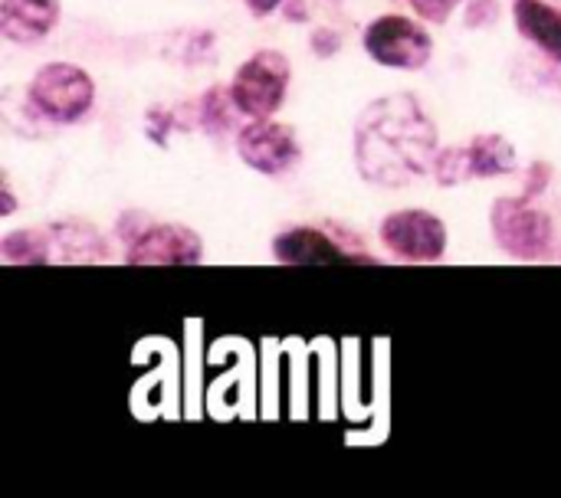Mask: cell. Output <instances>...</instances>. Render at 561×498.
Returning a JSON list of instances; mask_svg holds the SVG:
<instances>
[{"instance_id": "obj_1", "label": "cell", "mask_w": 561, "mask_h": 498, "mask_svg": "<svg viewBox=\"0 0 561 498\" xmlns=\"http://www.w3.org/2000/svg\"><path fill=\"white\" fill-rule=\"evenodd\" d=\"M437 125L411 92L368 102L355 121V167L375 187H408L434 167Z\"/></svg>"}, {"instance_id": "obj_2", "label": "cell", "mask_w": 561, "mask_h": 498, "mask_svg": "<svg viewBox=\"0 0 561 498\" xmlns=\"http://www.w3.org/2000/svg\"><path fill=\"white\" fill-rule=\"evenodd\" d=\"M26 102L39 118H46L53 125H72L92 108L95 82L76 62H46L30 79Z\"/></svg>"}, {"instance_id": "obj_3", "label": "cell", "mask_w": 561, "mask_h": 498, "mask_svg": "<svg viewBox=\"0 0 561 498\" xmlns=\"http://www.w3.org/2000/svg\"><path fill=\"white\" fill-rule=\"evenodd\" d=\"M490 230H493L496 246L523 263H539L556 246L552 217L546 210L533 207V200H526L523 194L500 197L490 207Z\"/></svg>"}, {"instance_id": "obj_4", "label": "cell", "mask_w": 561, "mask_h": 498, "mask_svg": "<svg viewBox=\"0 0 561 498\" xmlns=\"http://www.w3.org/2000/svg\"><path fill=\"white\" fill-rule=\"evenodd\" d=\"M519 167V158H516V148L506 135H477L470 138L467 144H450V148H440L437 158H434V181L440 187H457L463 181H490V177H506V174H516Z\"/></svg>"}, {"instance_id": "obj_5", "label": "cell", "mask_w": 561, "mask_h": 498, "mask_svg": "<svg viewBox=\"0 0 561 498\" xmlns=\"http://www.w3.org/2000/svg\"><path fill=\"white\" fill-rule=\"evenodd\" d=\"M293 82V66L279 49L253 53L230 82V99L247 118H273L286 102Z\"/></svg>"}, {"instance_id": "obj_6", "label": "cell", "mask_w": 561, "mask_h": 498, "mask_svg": "<svg viewBox=\"0 0 561 498\" xmlns=\"http://www.w3.org/2000/svg\"><path fill=\"white\" fill-rule=\"evenodd\" d=\"M378 240L398 263H411V266L440 263L450 243L447 223L437 213L417 207L388 213L378 227Z\"/></svg>"}, {"instance_id": "obj_7", "label": "cell", "mask_w": 561, "mask_h": 498, "mask_svg": "<svg viewBox=\"0 0 561 498\" xmlns=\"http://www.w3.org/2000/svg\"><path fill=\"white\" fill-rule=\"evenodd\" d=\"M362 43L378 66L404 69V72L424 69L434 56V36L427 33V26L401 13H385L371 20Z\"/></svg>"}, {"instance_id": "obj_8", "label": "cell", "mask_w": 561, "mask_h": 498, "mask_svg": "<svg viewBox=\"0 0 561 498\" xmlns=\"http://www.w3.org/2000/svg\"><path fill=\"white\" fill-rule=\"evenodd\" d=\"M237 154L256 174L283 177L299 164L302 144L289 125H279L270 118H250V125H243L237 135Z\"/></svg>"}, {"instance_id": "obj_9", "label": "cell", "mask_w": 561, "mask_h": 498, "mask_svg": "<svg viewBox=\"0 0 561 498\" xmlns=\"http://www.w3.org/2000/svg\"><path fill=\"white\" fill-rule=\"evenodd\" d=\"M273 259L279 266H339V263H358V266H378L375 256L339 243L322 227H289L273 236Z\"/></svg>"}, {"instance_id": "obj_10", "label": "cell", "mask_w": 561, "mask_h": 498, "mask_svg": "<svg viewBox=\"0 0 561 498\" xmlns=\"http://www.w3.org/2000/svg\"><path fill=\"white\" fill-rule=\"evenodd\" d=\"M204 240L181 223H148L125 250V266H201Z\"/></svg>"}, {"instance_id": "obj_11", "label": "cell", "mask_w": 561, "mask_h": 498, "mask_svg": "<svg viewBox=\"0 0 561 498\" xmlns=\"http://www.w3.org/2000/svg\"><path fill=\"white\" fill-rule=\"evenodd\" d=\"M59 0H0V36L16 46H36L59 26Z\"/></svg>"}, {"instance_id": "obj_12", "label": "cell", "mask_w": 561, "mask_h": 498, "mask_svg": "<svg viewBox=\"0 0 561 498\" xmlns=\"http://www.w3.org/2000/svg\"><path fill=\"white\" fill-rule=\"evenodd\" d=\"M513 23L516 30L542 49L549 59L561 62V10L546 0H513Z\"/></svg>"}, {"instance_id": "obj_13", "label": "cell", "mask_w": 561, "mask_h": 498, "mask_svg": "<svg viewBox=\"0 0 561 498\" xmlns=\"http://www.w3.org/2000/svg\"><path fill=\"white\" fill-rule=\"evenodd\" d=\"M53 263H108V243L89 223H49Z\"/></svg>"}, {"instance_id": "obj_14", "label": "cell", "mask_w": 561, "mask_h": 498, "mask_svg": "<svg viewBox=\"0 0 561 498\" xmlns=\"http://www.w3.org/2000/svg\"><path fill=\"white\" fill-rule=\"evenodd\" d=\"M0 259L7 266H49L53 243L49 230H13L0 240Z\"/></svg>"}, {"instance_id": "obj_15", "label": "cell", "mask_w": 561, "mask_h": 498, "mask_svg": "<svg viewBox=\"0 0 561 498\" xmlns=\"http://www.w3.org/2000/svg\"><path fill=\"white\" fill-rule=\"evenodd\" d=\"M233 108H237V105H233V99H230V89L210 85V89L201 95L194 115H197V121H201L204 131L220 135V131H227V128L233 125V121H230V112H233Z\"/></svg>"}, {"instance_id": "obj_16", "label": "cell", "mask_w": 561, "mask_h": 498, "mask_svg": "<svg viewBox=\"0 0 561 498\" xmlns=\"http://www.w3.org/2000/svg\"><path fill=\"white\" fill-rule=\"evenodd\" d=\"M549 184H552V164L533 161V164H529V174H526L523 197H526V200H536V197H542V194L549 190Z\"/></svg>"}, {"instance_id": "obj_17", "label": "cell", "mask_w": 561, "mask_h": 498, "mask_svg": "<svg viewBox=\"0 0 561 498\" xmlns=\"http://www.w3.org/2000/svg\"><path fill=\"white\" fill-rule=\"evenodd\" d=\"M411 3V10L417 13V16H424V20H431V23H447V16L463 3V0H408Z\"/></svg>"}, {"instance_id": "obj_18", "label": "cell", "mask_w": 561, "mask_h": 498, "mask_svg": "<svg viewBox=\"0 0 561 498\" xmlns=\"http://www.w3.org/2000/svg\"><path fill=\"white\" fill-rule=\"evenodd\" d=\"M500 16V0H473L467 10V26H490Z\"/></svg>"}, {"instance_id": "obj_19", "label": "cell", "mask_w": 561, "mask_h": 498, "mask_svg": "<svg viewBox=\"0 0 561 498\" xmlns=\"http://www.w3.org/2000/svg\"><path fill=\"white\" fill-rule=\"evenodd\" d=\"M243 3H247V10L253 16H270V13H276L283 7V0H243Z\"/></svg>"}, {"instance_id": "obj_20", "label": "cell", "mask_w": 561, "mask_h": 498, "mask_svg": "<svg viewBox=\"0 0 561 498\" xmlns=\"http://www.w3.org/2000/svg\"><path fill=\"white\" fill-rule=\"evenodd\" d=\"M16 210V197H13V187H10V181L3 177V204H0V217H10Z\"/></svg>"}, {"instance_id": "obj_21", "label": "cell", "mask_w": 561, "mask_h": 498, "mask_svg": "<svg viewBox=\"0 0 561 498\" xmlns=\"http://www.w3.org/2000/svg\"><path fill=\"white\" fill-rule=\"evenodd\" d=\"M559 259H561V253H559Z\"/></svg>"}]
</instances>
